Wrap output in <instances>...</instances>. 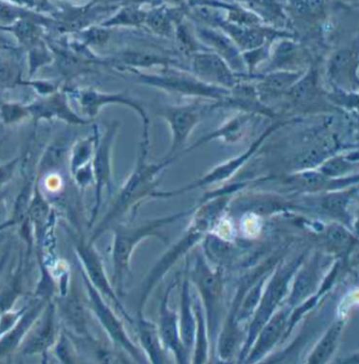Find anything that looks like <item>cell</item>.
<instances>
[{
  "instance_id": "cell-25",
  "label": "cell",
  "mask_w": 359,
  "mask_h": 364,
  "mask_svg": "<svg viewBox=\"0 0 359 364\" xmlns=\"http://www.w3.org/2000/svg\"><path fill=\"white\" fill-rule=\"evenodd\" d=\"M25 253L21 252L18 263L14 271L9 276L4 286L0 287V316L6 311L14 309L15 304L26 293V263Z\"/></svg>"
},
{
  "instance_id": "cell-27",
  "label": "cell",
  "mask_w": 359,
  "mask_h": 364,
  "mask_svg": "<svg viewBox=\"0 0 359 364\" xmlns=\"http://www.w3.org/2000/svg\"><path fill=\"white\" fill-rule=\"evenodd\" d=\"M345 320L338 319L333 322L327 332L323 335L316 346L313 348L312 352L309 355L308 363L323 364L329 363L333 355L338 348L341 343V335L345 328Z\"/></svg>"
},
{
  "instance_id": "cell-19",
  "label": "cell",
  "mask_w": 359,
  "mask_h": 364,
  "mask_svg": "<svg viewBox=\"0 0 359 364\" xmlns=\"http://www.w3.org/2000/svg\"><path fill=\"white\" fill-rule=\"evenodd\" d=\"M27 109L30 117H32L36 124L41 120H51L55 118L75 126H83L90 122L89 119L80 117L70 107L65 92L55 91L43 95L32 104L27 105Z\"/></svg>"
},
{
  "instance_id": "cell-1",
  "label": "cell",
  "mask_w": 359,
  "mask_h": 364,
  "mask_svg": "<svg viewBox=\"0 0 359 364\" xmlns=\"http://www.w3.org/2000/svg\"><path fill=\"white\" fill-rule=\"evenodd\" d=\"M237 190L236 184H233L223 190L210 193L201 200L200 205L194 208L193 219L185 233L161 256V259L155 263L154 267L144 278L140 291L137 314L144 313L146 300L150 297L155 287L161 282L171 267L205 237L211 229L214 221L220 216L223 210L227 207L230 195L237 192Z\"/></svg>"
},
{
  "instance_id": "cell-5",
  "label": "cell",
  "mask_w": 359,
  "mask_h": 364,
  "mask_svg": "<svg viewBox=\"0 0 359 364\" xmlns=\"http://www.w3.org/2000/svg\"><path fill=\"white\" fill-rule=\"evenodd\" d=\"M198 100L186 105H166L161 107L159 115L166 122L171 131L170 151L165 159H176L185 152L188 140L194 129L200 124L205 113L218 107V102Z\"/></svg>"
},
{
  "instance_id": "cell-13",
  "label": "cell",
  "mask_w": 359,
  "mask_h": 364,
  "mask_svg": "<svg viewBox=\"0 0 359 364\" xmlns=\"http://www.w3.org/2000/svg\"><path fill=\"white\" fill-rule=\"evenodd\" d=\"M189 71L207 85L229 91L247 75V73H236L225 59L211 51H201L192 55Z\"/></svg>"
},
{
  "instance_id": "cell-28",
  "label": "cell",
  "mask_w": 359,
  "mask_h": 364,
  "mask_svg": "<svg viewBox=\"0 0 359 364\" xmlns=\"http://www.w3.org/2000/svg\"><path fill=\"white\" fill-rule=\"evenodd\" d=\"M192 304L195 319H196V331H195V342L193 348V363H205L209 358V332H208L207 318L205 309L201 304L198 294L192 293Z\"/></svg>"
},
{
  "instance_id": "cell-29",
  "label": "cell",
  "mask_w": 359,
  "mask_h": 364,
  "mask_svg": "<svg viewBox=\"0 0 359 364\" xmlns=\"http://www.w3.org/2000/svg\"><path fill=\"white\" fill-rule=\"evenodd\" d=\"M100 136V131L95 128L91 135L77 140L73 146H71L69 156H68L70 174H74L76 171L91 164Z\"/></svg>"
},
{
  "instance_id": "cell-33",
  "label": "cell",
  "mask_w": 359,
  "mask_h": 364,
  "mask_svg": "<svg viewBox=\"0 0 359 364\" xmlns=\"http://www.w3.org/2000/svg\"><path fill=\"white\" fill-rule=\"evenodd\" d=\"M52 350H53L54 356L60 363L73 364L80 363L77 348H76L73 336L63 326L59 330L58 336H57Z\"/></svg>"
},
{
  "instance_id": "cell-16",
  "label": "cell",
  "mask_w": 359,
  "mask_h": 364,
  "mask_svg": "<svg viewBox=\"0 0 359 364\" xmlns=\"http://www.w3.org/2000/svg\"><path fill=\"white\" fill-rule=\"evenodd\" d=\"M311 57L291 37H278L274 46L271 45L270 54L266 67L257 73L271 71H306L311 67Z\"/></svg>"
},
{
  "instance_id": "cell-24",
  "label": "cell",
  "mask_w": 359,
  "mask_h": 364,
  "mask_svg": "<svg viewBox=\"0 0 359 364\" xmlns=\"http://www.w3.org/2000/svg\"><path fill=\"white\" fill-rule=\"evenodd\" d=\"M137 336H139L140 348L151 363H166L168 358L166 350L161 343L157 324L146 319L144 313L137 314L135 324Z\"/></svg>"
},
{
  "instance_id": "cell-14",
  "label": "cell",
  "mask_w": 359,
  "mask_h": 364,
  "mask_svg": "<svg viewBox=\"0 0 359 364\" xmlns=\"http://www.w3.org/2000/svg\"><path fill=\"white\" fill-rule=\"evenodd\" d=\"M76 102L80 105L82 113L87 117L94 118L100 113V109L107 105H122L134 109L142 122V133H150V119L146 109L139 102L128 95V93H102L92 89L75 90L72 92Z\"/></svg>"
},
{
  "instance_id": "cell-41",
  "label": "cell",
  "mask_w": 359,
  "mask_h": 364,
  "mask_svg": "<svg viewBox=\"0 0 359 364\" xmlns=\"http://www.w3.org/2000/svg\"><path fill=\"white\" fill-rule=\"evenodd\" d=\"M2 234H4V232H2V233H0V245H1L2 238H4V237H2Z\"/></svg>"
},
{
  "instance_id": "cell-23",
  "label": "cell",
  "mask_w": 359,
  "mask_h": 364,
  "mask_svg": "<svg viewBox=\"0 0 359 364\" xmlns=\"http://www.w3.org/2000/svg\"><path fill=\"white\" fill-rule=\"evenodd\" d=\"M259 116L262 115L253 113V112L238 111L235 116L225 122L218 130L212 132L209 135L201 138L193 146H190L189 149H186L185 152H189L193 149L198 148V146L215 139H220L221 141L225 142V144H234V142L238 141L240 138L246 135L247 132L254 124V120Z\"/></svg>"
},
{
  "instance_id": "cell-37",
  "label": "cell",
  "mask_w": 359,
  "mask_h": 364,
  "mask_svg": "<svg viewBox=\"0 0 359 364\" xmlns=\"http://www.w3.org/2000/svg\"><path fill=\"white\" fill-rule=\"evenodd\" d=\"M27 309L28 304H26L21 308L16 309V310L12 309V310L6 311L0 316V338H2L6 333L10 332L14 328L15 324L19 321Z\"/></svg>"
},
{
  "instance_id": "cell-7",
  "label": "cell",
  "mask_w": 359,
  "mask_h": 364,
  "mask_svg": "<svg viewBox=\"0 0 359 364\" xmlns=\"http://www.w3.org/2000/svg\"><path fill=\"white\" fill-rule=\"evenodd\" d=\"M288 122H275V124H271V126L251 144L248 150L245 151L242 154L238 155V156L231 158V159L218 164L215 168L209 171L207 174L201 176L200 178L196 179V181L191 182V183L187 184V186H183V188H177V190L166 191V192L156 190L151 195V198H171V197H176L179 196V195L186 194V193L196 190V188H205V186H213V184H218L221 183V182L229 181L232 176H234V175L255 155V153L259 150L260 146L264 144V142L266 141L274 132L279 130L282 127L286 126Z\"/></svg>"
},
{
  "instance_id": "cell-10",
  "label": "cell",
  "mask_w": 359,
  "mask_h": 364,
  "mask_svg": "<svg viewBox=\"0 0 359 364\" xmlns=\"http://www.w3.org/2000/svg\"><path fill=\"white\" fill-rule=\"evenodd\" d=\"M192 282L198 289L199 298L205 309L207 318L208 332L212 341L215 342V331L220 320L221 291V276L208 264L203 256H196Z\"/></svg>"
},
{
  "instance_id": "cell-22",
  "label": "cell",
  "mask_w": 359,
  "mask_h": 364,
  "mask_svg": "<svg viewBox=\"0 0 359 364\" xmlns=\"http://www.w3.org/2000/svg\"><path fill=\"white\" fill-rule=\"evenodd\" d=\"M288 319V309H284L277 315H273L267 321V323L258 332V338L255 339L256 343L252 348L251 353H248L249 356L247 361L254 363V361L259 360L262 357L266 356V354H268L274 348V346H277L280 339H284Z\"/></svg>"
},
{
  "instance_id": "cell-6",
  "label": "cell",
  "mask_w": 359,
  "mask_h": 364,
  "mask_svg": "<svg viewBox=\"0 0 359 364\" xmlns=\"http://www.w3.org/2000/svg\"><path fill=\"white\" fill-rule=\"evenodd\" d=\"M80 273H82L83 287L87 291V306L107 336L111 340L112 343L120 350H124L133 360L139 363H144L141 350L129 336L124 322L118 317L115 311L109 306L107 300L94 289L85 274L82 271Z\"/></svg>"
},
{
  "instance_id": "cell-34",
  "label": "cell",
  "mask_w": 359,
  "mask_h": 364,
  "mask_svg": "<svg viewBox=\"0 0 359 364\" xmlns=\"http://www.w3.org/2000/svg\"><path fill=\"white\" fill-rule=\"evenodd\" d=\"M240 2L246 4L249 11L259 17L262 21H268L271 23L284 19V13L279 4L274 0H240Z\"/></svg>"
},
{
  "instance_id": "cell-38",
  "label": "cell",
  "mask_w": 359,
  "mask_h": 364,
  "mask_svg": "<svg viewBox=\"0 0 359 364\" xmlns=\"http://www.w3.org/2000/svg\"><path fill=\"white\" fill-rule=\"evenodd\" d=\"M23 159V156L21 155L0 164V188L8 186L9 182L12 181L17 168L21 166Z\"/></svg>"
},
{
  "instance_id": "cell-2",
  "label": "cell",
  "mask_w": 359,
  "mask_h": 364,
  "mask_svg": "<svg viewBox=\"0 0 359 364\" xmlns=\"http://www.w3.org/2000/svg\"><path fill=\"white\" fill-rule=\"evenodd\" d=\"M150 139L141 138L140 141L139 156L136 164L130 176L120 188L116 195L110 208L107 210L100 223L94 227L91 236L87 240L95 243L110 227L126 216L128 213H136L137 208L146 198L156 191L157 186L163 179L166 168L174 161V159L164 158L159 164H151L148 161Z\"/></svg>"
},
{
  "instance_id": "cell-17",
  "label": "cell",
  "mask_w": 359,
  "mask_h": 364,
  "mask_svg": "<svg viewBox=\"0 0 359 364\" xmlns=\"http://www.w3.org/2000/svg\"><path fill=\"white\" fill-rule=\"evenodd\" d=\"M61 326L72 336H78L87 341L94 342L87 326V306L73 286L63 297L54 300Z\"/></svg>"
},
{
  "instance_id": "cell-18",
  "label": "cell",
  "mask_w": 359,
  "mask_h": 364,
  "mask_svg": "<svg viewBox=\"0 0 359 364\" xmlns=\"http://www.w3.org/2000/svg\"><path fill=\"white\" fill-rule=\"evenodd\" d=\"M194 34L208 51L214 52L225 59L236 73H247L242 52L220 28L210 26H196Z\"/></svg>"
},
{
  "instance_id": "cell-39",
  "label": "cell",
  "mask_w": 359,
  "mask_h": 364,
  "mask_svg": "<svg viewBox=\"0 0 359 364\" xmlns=\"http://www.w3.org/2000/svg\"><path fill=\"white\" fill-rule=\"evenodd\" d=\"M11 250H6L1 256H0V276H1L2 272L6 269V264H8L9 259H10Z\"/></svg>"
},
{
  "instance_id": "cell-21",
  "label": "cell",
  "mask_w": 359,
  "mask_h": 364,
  "mask_svg": "<svg viewBox=\"0 0 359 364\" xmlns=\"http://www.w3.org/2000/svg\"><path fill=\"white\" fill-rule=\"evenodd\" d=\"M50 300L43 298L34 297L28 302V309L21 316L19 321L15 324L14 328L0 338V360L10 358L12 355L16 354L21 342L27 336L28 331L32 328L37 318L39 317Z\"/></svg>"
},
{
  "instance_id": "cell-35",
  "label": "cell",
  "mask_w": 359,
  "mask_h": 364,
  "mask_svg": "<svg viewBox=\"0 0 359 364\" xmlns=\"http://www.w3.org/2000/svg\"><path fill=\"white\" fill-rule=\"evenodd\" d=\"M30 117L27 105L6 102L0 105V120L6 126L19 124L26 118Z\"/></svg>"
},
{
  "instance_id": "cell-15",
  "label": "cell",
  "mask_w": 359,
  "mask_h": 364,
  "mask_svg": "<svg viewBox=\"0 0 359 364\" xmlns=\"http://www.w3.org/2000/svg\"><path fill=\"white\" fill-rule=\"evenodd\" d=\"M177 286V280H173L166 287L161 306H159V320L157 324L159 337L166 350H170L175 356L177 363H188L190 361V354L181 338L179 331V316L170 306V296L173 289Z\"/></svg>"
},
{
  "instance_id": "cell-32",
  "label": "cell",
  "mask_w": 359,
  "mask_h": 364,
  "mask_svg": "<svg viewBox=\"0 0 359 364\" xmlns=\"http://www.w3.org/2000/svg\"><path fill=\"white\" fill-rule=\"evenodd\" d=\"M316 267L312 263L310 267L304 269L299 275L295 277V282L293 284L292 291H291L290 301H289L290 308L294 304L303 302L312 293V289H314L315 284H316Z\"/></svg>"
},
{
  "instance_id": "cell-42",
  "label": "cell",
  "mask_w": 359,
  "mask_h": 364,
  "mask_svg": "<svg viewBox=\"0 0 359 364\" xmlns=\"http://www.w3.org/2000/svg\"><path fill=\"white\" fill-rule=\"evenodd\" d=\"M0 160H1V159H0Z\"/></svg>"
},
{
  "instance_id": "cell-30",
  "label": "cell",
  "mask_w": 359,
  "mask_h": 364,
  "mask_svg": "<svg viewBox=\"0 0 359 364\" xmlns=\"http://www.w3.org/2000/svg\"><path fill=\"white\" fill-rule=\"evenodd\" d=\"M178 18L176 15H173L171 11L165 6H159L154 10L146 13L144 23L149 26L152 32L166 38L174 37L175 21Z\"/></svg>"
},
{
  "instance_id": "cell-3",
  "label": "cell",
  "mask_w": 359,
  "mask_h": 364,
  "mask_svg": "<svg viewBox=\"0 0 359 364\" xmlns=\"http://www.w3.org/2000/svg\"><path fill=\"white\" fill-rule=\"evenodd\" d=\"M194 208L175 213L161 218L152 219L139 225H117L114 229L112 243V284L119 297L124 295L127 278L131 273V260L135 250L146 239L157 237L163 239V229L171 223L193 213Z\"/></svg>"
},
{
  "instance_id": "cell-36",
  "label": "cell",
  "mask_w": 359,
  "mask_h": 364,
  "mask_svg": "<svg viewBox=\"0 0 359 364\" xmlns=\"http://www.w3.org/2000/svg\"><path fill=\"white\" fill-rule=\"evenodd\" d=\"M146 13L139 10L137 8H126L118 13L117 16L112 18L104 26H139L144 23L146 21Z\"/></svg>"
},
{
  "instance_id": "cell-31",
  "label": "cell",
  "mask_w": 359,
  "mask_h": 364,
  "mask_svg": "<svg viewBox=\"0 0 359 364\" xmlns=\"http://www.w3.org/2000/svg\"><path fill=\"white\" fill-rule=\"evenodd\" d=\"M358 157L350 155H336L323 160L319 164L317 171L323 176L331 179H341L350 176L354 168L358 166Z\"/></svg>"
},
{
  "instance_id": "cell-9",
  "label": "cell",
  "mask_w": 359,
  "mask_h": 364,
  "mask_svg": "<svg viewBox=\"0 0 359 364\" xmlns=\"http://www.w3.org/2000/svg\"><path fill=\"white\" fill-rule=\"evenodd\" d=\"M60 326L55 301L50 300L21 342L16 354L23 357L39 356L41 363H48L49 353L55 343Z\"/></svg>"
},
{
  "instance_id": "cell-8",
  "label": "cell",
  "mask_w": 359,
  "mask_h": 364,
  "mask_svg": "<svg viewBox=\"0 0 359 364\" xmlns=\"http://www.w3.org/2000/svg\"><path fill=\"white\" fill-rule=\"evenodd\" d=\"M75 253L80 260V271L85 274L94 289L114 306L116 312L119 313L124 320L134 326L135 320L127 312L120 297L116 293L110 278L107 274L102 255L96 249L95 243L80 238L75 243Z\"/></svg>"
},
{
  "instance_id": "cell-20",
  "label": "cell",
  "mask_w": 359,
  "mask_h": 364,
  "mask_svg": "<svg viewBox=\"0 0 359 364\" xmlns=\"http://www.w3.org/2000/svg\"><path fill=\"white\" fill-rule=\"evenodd\" d=\"M358 52L356 43L333 53L327 65V76L332 87L358 93Z\"/></svg>"
},
{
  "instance_id": "cell-11",
  "label": "cell",
  "mask_w": 359,
  "mask_h": 364,
  "mask_svg": "<svg viewBox=\"0 0 359 364\" xmlns=\"http://www.w3.org/2000/svg\"><path fill=\"white\" fill-rule=\"evenodd\" d=\"M119 122H114L109 124L104 135L100 136L95 153L92 159V168H93L94 188H95V196H94V205L91 210L89 227L91 229L94 223L100 215V208L102 203V193L106 188L110 190L113 179H112V152H113L114 142L117 136Z\"/></svg>"
},
{
  "instance_id": "cell-26",
  "label": "cell",
  "mask_w": 359,
  "mask_h": 364,
  "mask_svg": "<svg viewBox=\"0 0 359 364\" xmlns=\"http://www.w3.org/2000/svg\"><path fill=\"white\" fill-rule=\"evenodd\" d=\"M178 316L181 341L190 354L194 348L196 319H195L193 304H192V289L187 277H185L181 284V314Z\"/></svg>"
},
{
  "instance_id": "cell-40",
  "label": "cell",
  "mask_w": 359,
  "mask_h": 364,
  "mask_svg": "<svg viewBox=\"0 0 359 364\" xmlns=\"http://www.w3.org/2000/svg\"><path fill=\"white\" fill-rule=\"evenodd\" d=\"M9 188L8 186H4V188H0V212L1 210H4V208L6 207V197L9 195Z\"/></svg>"
},
{
  "instance_id": "cell-4",
  "label": "cell",
  "mask_w": 359,
  "mask_h": 364,
  "mask_svg": "<svg viewBox=\"0 0 359 364\" xmlns=\"http://www.w3.org/2000/svg\"><path fill=\"white\" fill-rule=\"evenodd\" d=\"M124 71L134 75L135 80L140 85L155 87L168 94L193 98L196 100H209V102H225L230 95L229 90L212 87L203 81L195 77L189 70L183 68L168 67L161 68L157 73H144L140 70L127 69Z\"/></svg>"
},
{
  "instance_id": "cell-12",
  "label": "cell",
  "mask_w": 359,
  "mask_h": 364,
  "mask_svg": "<svg viewBox=\"0 0 359 364\" xmlns=\"http://www.w3.org/2000/svg\"><path fill=\"white\" fill-rule=\"evenodd\" d=\"M297 269H299L297 264H293L292 267H280L274 276L271 277L267 289L262 293V299L255 312V317L250 328L249 337L242 350L245 356L248 355L250 346H252L255 341L260 328L274 315L277 306L286 296L290 280L292 279Z\"/></svg>"
}]
</instances>
